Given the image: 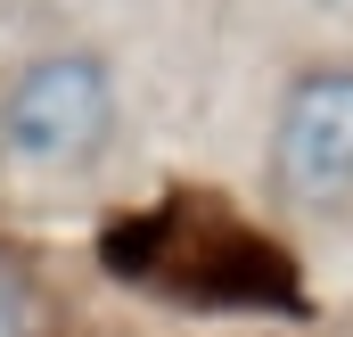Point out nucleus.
Instances as JSON below:
<instances>
[{
  "mask_svg": "<svg viewBox=\"0 0 353 337\" xmlns=\"http://www.w3.org/2000/svg\"><path fill=\"white\" fill-rule=\"evenodd\" d=\"M0 337H8V313H0Z\"/></svg>",
  "mask_w": 353,
  "mask_h": 337,
  "instance_id": "20e7f679",
  "label": "nucleus"
},
{
  "mask_svg": "<svg viewBox=\"0 0 353 337\" xmlns=\"http://www.w3.org/2000/svg\"><path fill=\"white\" fill-rule=\"evenodd\" d=\"M321 8H353V0H321Z\"/></svg>",
  "mask_w": 353,
  "mask_h": 337,
  "instance_id": "7ed1b4c3",
  "label": "nucleus"
},
{
  "mask_svg": "<svg viewBox=\"0 0 353 337\" xmlns=\"http://www.w3.org/2000/svg\"><path fill=\"white\" fill-rule=\"evenodd\" d=\"M271 189L288 206H353V66H304L271 115Z\"/></svg>",
  "mask_w": 353,
  "mask_h": 337,
  "instance_id": "f03ea898",
  "label": "nucleus"
},
{
  "mask_svg": "<svg viewBox=\"0 0 353 337\" xmlns=\"http://www.w3.org/2000/svg\"><path fill=\"white\" fill-rule=\"evenodd\" d=\"M115 140V75L90 50H50L33 66H17L0 90V148L17 165L74 173Z\"/></svg>",
  "mask_w": 353,
  "mask_h": 337,
  "instance_id": "f257e3e1",
  "label": "nucleus"
}]
</instances>
